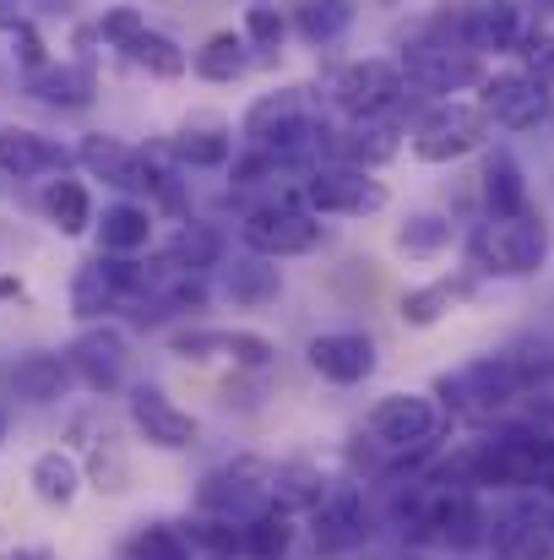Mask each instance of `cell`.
I'll list each match as a JSON object with an SVG mask.
<instances>
[{
  "label": "cell",
  "instance_id": "6da1fadb",
  "mask_svg": "<svg viewBox=\"0 0 554 560\" xmlns=\"http://www.w3.org/2000/svg\"><path fill=\"white\" fill-rule=\"evenodd\" d=\"M550 468H554V435H544V430H500V435H490V441L462 452L468 485H490V490L544 485Z\"/></svg>",
  "mask_w": 554,
  "mask_h": 560
},
{
  "label": "cell",
  "instance_id": "7a4b0ae2",
  "mask_svg": "<svg viewBox=\"0 0 554 560\" xmlns=\"http://www.w3.org/2000/svg\"><path fill=\"white\" fill-rule=\"evenodd\" d=\"M554 229L544 212H522V218H484L473 234V261L495 278H533L550 261Z\"/></svg>",
  "mask_w": 554,
  "mask_h": 560
},
{
  "label": "cell",
  "instance_id": "3957f363",
  "mask_svg": "<svg viewBox=\"0 0 554 560\" xmlns=\"http://www.w3.org/2000/svg\"><path fill=\"white\" fill-rule=\"evenodd\" d=\"M522 386H528V365L511 360V354H484V360H473V365H462L457 375L440 381L446 402H451L457 413H468V419L500 413L511 397H522Z\"/></svg>",
  "mask_w": 554,
  "mask_h": 560
},
{
  "label": "cell",
  "instance_id": "277c9868",
  "mask_svg": "<svg viewBox=\"0 0 554 560\" xmlns=\"http://www.w3.org/2000/svg\"><path fill=\"white\" fill-rule=\"evenodd\" d=\"M484 137H490L484 109L446 98V104H435V109L413 126V159H424V164H457V159H468L473 148H484Z\"/></svg>",
  "mask_w": 554,
  "mask_h": 560
},
{
  "label": "cell",
  "instance_id": "5b68a950",
  "mask_svg": "<svg viewBox=\"0 0 554 560\" xmlns=\"http://www.w3.org/2000/svg\"><path fill=\"white\" fill-rule=\"evenodd\" d=\"M201 506L223 523H250L256 512L272 506V463L261 457H239L228 468H212L201 479Z\"/></svg>",
  "mask_w": 554,
  "mask_h": 560
},
{
  "label": "cell",
  "instance_id": "8992f818",
  "mask_svg": "<svg viewBox=\"0 0 554 560\" xmlns=\"http://www.w3.org/2000/svg\"><path fill=\"white\" fill-rule=\"evenodd\" d=\"M76 159H82V170L93 180L126 190V196H158V190H169V175L158 170V159L148 148H126L120 137H104L98 131V137H87L76 148Z\"/></svg>",
  "mask_w": 554,
  "mask_h": 560
},
{
  "label": "cell",
  "instance_id": "52a82bcc",
  "mask_svg": "<svg viewBox=\"0 0 554 560\" xmlns=\"http://www.w3.org/2000/svg\"><path fill=\"white\" fill-rule=\"evenodd\" d=\"M397 71H402V82H413L419 93H462V88L484 82L479 55H468V49L451 44V38H419V44H408L402 60H397Z\"/></svg>",
  "mask_w": 554,
  "mask_h": 560
},
{
  "label": "cell",
  "instance_id": "ba28073f",
  "mask_svg": "<svg viewBox=\"0 0 554 560\" xmlns=\"http://www.w3.org/2000/svg\"><path fill=\"white\" fill-rule=\"evenodd\" d=\"M321 218L305 212V207H256L245 223H239V240L250 256L261 261H283V256H305L321 245Z\"/></svg>",
  "mask_w": 554,
  "mask_h": 560
},
{
  "label": "cell",
  "instance_id": "9c48e42d",
  "mask_svg": "<svg viewBox=\"0 0 554 560\" xmlns=\"http://www.w3.org/2000/svg\"><path fill=\"white\" fill-rule=\"evenodd\" d=\"M332 98H338L343 115H354V126L359 120H380L402 98V71H397V60H375V55L354 60V66H343L332 77Z\"/></svg>",
  "mask_w": 554,
  "mask_h": 560
},
{
  "label": "cell",
  "instance_id": "30bf717a",
  "mask_svg": "<svg viewBox=\"0 0 554 560\" xmlns=\"http://www.w3.org/2000/svg\"><path fill=\"white\" fill-rule=\"evenodd\" d=\"M369 435L391 452H424L440 435V408L419 392H391L369 408Z\"/></svg>",
  "mask_w": 554,
  "mask_h": 560
},
{
  "label": "cell",
  "instance_id": "8fae6325",
  "mask_svg": "<svg viewBox=\"0 0 554 560\" xmlns=\"http://www.w3.org/2000/svg\"><path fill=\"white\" fill-rule=\"evenodd\" d=\"M479 109L500 131H533V126L550 120V93L533 77H522V71H495V77H484Z\"/></svg>",
  "mask_w": 554,
  "mask_h": 560
},
{
  "label": "cell",
  "instance_id": "7c38bea8",
  "mask_svg": "<svg viewBox=\"0 0 554 560\" xmlns=\"http://www.w3.org/2000/svg\"><path fill=\"white\" fill-rule=\"evenodd\" d=\"M495 560H550L554 550V506L550 501H517L506 517L490 523Z\"/></svg>",
  "mask_w": 554,
  "mask_h": 560
},
{
  "label": "cell",
  "instance_id": "4fadbf2b",
  "mask_svg": "<svg viewBox=\"0 0 554 560\" xmlns=\"http://www.w3.org/2000/svg\"><path fill=\"white\" fill-rule=\"evenodd\" d=\"M310 534H316V550L321 556H343V550H359L369 534L365 517V495L354 485H332L321 495V506L310 512Z\"/></svg>",
  "mask_w": 554,
  "mask_h": 560
},
{
  "label": "cell",
  "instance_id": "5bb4252c",
  "mask_svg": "<svg viewBox=\"0 0 554 560\" xmlns=\"http://www.w3.org/2000/svg\"><path fill=\"white\" fill-rule=\"evenodd\" d=\"M305 201L316 212H343V218H369L386 207V186L375 175H359V170H316L305 180Z\"/></svg>",
  "mask_w": 554,
  "mask_h": 560
},
{
  "label": "cell",
  "instance_id": "9a60e30c",
  "mask_svg": "<svg viewBox=\"0 0 554 560\" xmlns=\"http://www.w3.org/2000/svg\"><path fill=\"white\" fill-rule=\"evenodd\" d=\"M66 365H71V375H82V386H93V392H115V386L126 381L131 349H126V338H120L115 327H87V332L71 343Z\"/></svg>",
  "mask_w": 554,
  "mask_h": 560
},
{
  "label": "cell",
  "instance_id": "2e32d148",
  "mask_svg": "<svg viewBox=\"0 0 554 560\" xmlns=\"http://www.w3.org/2000/svg\"><path fill=\"white\" fill-rule=\"evenodd\" d=\"M131 424L142 430V441L148 446H158V452H185V446H196V419L175 408L158 386H137L131 392Z\"/></svg>",
  "mask_w": 554,
  "mask_h": 560
},
{
  "label": "cell",
  "instance_id": "e0dca14e",
  "mask_svg": "<svg viewBox=\"0 0 554 560\" xmlns=\"http://www.w3.org/2000/svg\"><path fill=\"white\" fill-rule=\"evenodd\" d=\"M305 360H310V371L338 386H359L375 375V343L365 332H321V338H310Z\"/></svg>",
  "mask_w": 554,
  "mask_h": 560
},
{
  "label": "cell",
  "instance_id": "ac0fdd59",
  "mask_svg": "<svg viewBox=\"0 0 554 560\" xmlns=\"http://www.w3.org/2000/svg\"><path fill=\"white\" fill-rule=\"evenodd\" d=\"M522 38H528V16L517 11V5H473V11H462L457 16V44L468 49V55H479V49H522Z\"/></svg>",
  "mask_w": 554,
  "mask_h": 560
},
{
  "label": "cell",
  "instance_id": "d6986e66",
  "mask_svg": "<svg viewBox=\"0 0 554 560\" xmlns=\"http://www.w3.org/2000/svg\"><path fill=\"white\" fill-rule=\"evenodd\" d=\"M71 164V153L27 126H5L0 131V170L16 175V180H33V175H60Z\"/></svg>",
  "mask_w": 554,
  "mask_h": 560
},
{
  "label": "cell",
  "instance_id": "ffe728a7",
  "mask_svg": "<svg viewBox=\"0 0 554 560\" xmlns=\"http://www.w3.org/2000/svg\"><path fill=\"white\" fill-rule=\"evenodd\" d=\"M397 148H402V126L391 120V115H380V120H359L354 131H343L338 137V159H343V170H380V164H391L397 159Z\"/></svg>",
  "mask_w": 554,
  "mask_h": 560
},
{
  "label": "cell",
  "instance_id": "44dd1931",
  "mask_svg": "<svg viewBox=\"0 0 554 560\" xmlns=\"http://www.w3.org/2000/svg\"><path fill=\"white\" fill-rule=\"evenodd\" d=\"M158 267L175 272V278H201L207 267H223V234L212 223H180L175 240L164 245Z\"/></svg>",
  "mask_w": 554,
  "mask_h": 560
},
{
  "label": "cell",
  "instance_id": "7402d4cb",
  "mask_svg": "<svg viewBox=\"0 0 554 560\" xmlns=\"http://www.w3.org/2000/svg\"><path fill=\"white\" fill-rule=\"evenodd\" d=\"M27 93H33L38 104H49V109H87L93 93H98V82H93L87 66H71V60L55 66V60H49L44 71L27 77Z\"/></svg>",
  "mask_w": 554,
  "mask_h": 560
},
{
  "label": "cell",
  "instance_id": "603a6c76",
  "mask_svg": "<svg viewBox=\"0 0 554 560\" xmlns=\"http://www.w3.org/2000/svg\"><path fill=\"white\" fill-rule=\"evenodd\" d=\"M223 294L239 311H261V305H272L283 294V272L272 261H261V256H239V261L223 267Z\"/></svg>",
  "mask_w": 554,
  "mask_h": 560
},
{
  "label": "cell",
  "instance_id": "cb8c5ba5",
  "mask_svg": "<svg viewBox=\"0 0 554 560\" xmlns=\"http://www.w3.org/2000/svg\"><path fill=\"white\" fill-rule=\"evenodd\" d=\"M148 240H153V212L148 207H137V201H115V207H104V218H98V245H104V256H137V250H148Z\"/></svg>",
  "mask_w": 554,
  "mask_h": 560
},
{
  "label": "cell",
  "instance_id": "d4e9b609",
  "mask_svg": "<svg viewBox=\"0 0 554 560\" xmlns=\"http://www.w3.org/2000/svg\"><path fill=\"white\" fill-rule=\"evenodd\" d=\"M71 386V365L55 360V354H22L11 365V392L27 397V402H60Z\"/></svg>",
  "mask_w": 554,
  "mask_h": 560
},
{
  "label": "cell",
  "instance_id": "484cf974",
  "mask_svg": "<svg viewBox=\"0 0 554 560\" xmlns=\"http://www.w3.org/2000/svg\"><path fill=\"white\" fill-rule=\"evenodd\" d=\"M484 201H490V218H522V212H533L528 180H522V170H517L511 153H495L484 164Z\"/></svg>",
  "mask_w": 554,
  "mask_h": 560
},
{
  "label": "cell",
  "instance_id": "4316f807",
  "mask_svg": "<svg viewBox=\"0 0 554 560\" xmlns=\"http://www.w3.org/2000/svg\"><path fill=\"white\" fill-rule=\"evenodd\" d=\"M27 485H33V495H38L44 506H71L76 490H82V468H76L71 452H44V457H33Z\"/></svg>",
  "mask_w": 554,
  "mask_h": 560
},
{
  "label": "cell",
  "instance_id": "83f0119b",
  "mask_svg": "<svg viewBox=\"0 0 554 560\" xmlns=\"http://www.w3.org/2000/svg\"><path fill=\"white\" fill-rule=\"evenodd\" d=\"M115 305H120V283H115L109 261L98 256V261L76 267V278H71V316L98 322V316H104V311H115Z\"/></svg>",
  "mask_w": 554,
  "mask_h": 560
},
{
  "label": "cell",
  "instance_id": "f1b7e54d",
  "mask_svg": "<svg viewBox=\"0 0 554 560\" xmlns=\"http://www.w3.org/2000/svg\"><path fill=\"white\" fill-rule=\"evenodd\" d=\"M44 212H49V223L66 234V240H76V234H87L93 229V196H87V186L82 180H49V190H44Z\"/></svg>",
  "mask_w": 554,
  "mask_h": 560
},
{
  "label": "cell",
  "instance_id": "f546056e",
  "mask_svg": "<svg viewBox=\"0 0 554 560\" xmlns=\"http://www.w3.org/2000/svg\"><path fill=\"white\" fill-rule=\"evenodd\" d=\"M332 485L321 479V468L316 463H283V468H272V506H283V512H294V506H321V495H327Z\"/></svg>",
  "mask_w": 554,
  "mask_h": 560
},
{
  "label": "cell",
  "instance_id": "4dcf8cb0",
  "mask_svg": "<svg viewBox=\"0 0 554 560\" xmlns=\"http://www.w3.org/2000/svg\"><path fill=\"white\" fill-rule=\"evenodd\" d=\"M239 528H245V556L250 560H283L288 545H294V517L283 506H267V512H256Z\"/></svg>",
  "mask_w": 554,
  "mask_h": 560
},
{
  "label": "cell",
  "instance_id": "1f68e13d",
  "mask_svg": "<svg viewBox=\"0 0 554 560\" xmlns=\"http://www.w3.org/2000/svg\"><path fill=\"white\" fill-rule=\"evenodd\" d=\"M349 22H354V5H343V0H310V5H294V27H299V38L316 44V49L332 44V38H343Z\"/></svg>",
  "mask_w": 554,
  "mask_h": 560
},
{
  "label": "cell",
  "instance_id": "d6a6232c",
  "mask_svg": "<svg viewBox=\"0 0 554 560\" xmlns=\"http://www.w3.org/2000/svg\"><path fill=\"white\" fill-rule=\"evenodd\" d=\"M245 66H250V55H245L239 33H217V38H207L196 49V77L201 82H234V77H245Z\"/></svg>",
  "mask_w": 554,
  "mask_h": 560
},
{
  "label": "cell",
  "instance_id": "836d02e7",
  "mask_svg": "<svg viewBox=\"0 0 554 560\" xmlns=\"http://www.w3.org/2000/svg\"><path fill=\"white\" fill-rule=\"evenodd\" d=\"M294 115H305L299 109V88H283V93H261L250 109H245V142L250 148H261L283 120H294Z\"/></svg>",
  "mask_w": 554,
  "mask_h": 560
},
{
  "label": "cell",
  "instance_id": "e575fe53",
  "mask_svg": "<svg viewBox=\"0 0 554 560\" xmlns=\"http://www.w3.org/2000/svg\"><path fill=\"white\" fill-rule=\"evenodd\" d=\"M137 66H148L153 77H164V82H175V77H185V49L169 38V33H158V27H148V33H137V44L126 49Z\"/></svg>",
  "mask_w": 554,
  "mask_h": 560
},
{
  "label": "cell",
  "instance_id": "d590c367",
  "mask_svg": "<svg viewBox=\"0 0 554 560\" xmlns=\"http://www.w3.org/2000/svg\"><path fill=\"white\" fill-rule=\"evenodd\" d=\"M446 245H451V218H440V212H413L397 229V250H408V256H440Z\"/></svg>",
  "mask_w": 554,
  "mask_h": 560
},
{
  "label": "cell",
  "instance_id": "8d00e7d4",
  "mask_svg": "<svg viewBox=\"0 0 554 560\" xmlns=\"http://www.w3.org/2000/svg\"><path fill=\"white\" fill-rule=\"evenodd\" d=\"M175 153H180L190 170H217V164H228V153H234V142L212 126V131H190L185 126V137L175 142Z\"/></svg>",
  "mask_w": 554,
  "mask_h": 560
},
{
  "label": "cell",
  "instance_id": "74e56055",
  "mask_svg": "<svg viewBox=\"0 0 554 560\" xmlns=\"http://www.w3.org/2000/svg\"><path fill=\"white\" fill-rule=\"evenodd\" d=\"M451 300H457V289L451 283H429V289H413L408 300H402V322L408 327H435L446 311H451Z\"/></svg>",
  "mask_w": 554,
  "mask_h": 560
},
{
  "label": "cell",
  "instance_id": "f35d334b",
  "mask_svg": "<svg viewBox=\"0 0 554 560\" xmlns=\"http://www.w3.org/2000/svg\"><path fill=\"white\" fill-rule=\"evenodd\" d=\"M522 77H533L544 93L554 88V27H528V38H522Z\"/></svg>",
  "mask_w": 554,
  "mask_h": 560
},
{
  "label": "cell",
  "instance_id": "ab89813d",
  "mask_svg": "<svg viewBox=\"0 0 554 560\" xmlns=\"http://www.w3.org/2000/svg\"><path fill=\"white\" fill-rule=\"evenodd\" d=\"M190 539H196L201 550H212V560L245 550V528H239V523H223V517H201V523H190Z\"/></svg>",
  "mask_w": 554,
  "mask_h": 560
},
{
  "label": "cell",
  "instance_id": "60d3db41",
  "mask_svg": "<svg viewBox=\"0 0 554 560\" xmlns=\"http://www.w3.org/2000/svg\"><path fill=\"white\" fill-rule=\"evenodd\" d=\"M245 38H250L256 49H278V44L288 38V16H283L278 5H250V11H245Z\"/></svg>",
  "mask_w": 554,
  "mask_h": 560
},
{
  "label": "cell",
  "instance_id": "b9f144b4",
  "mask_svg": "<svg viewBox=\"0 0 554 560\" xmlns=\"http://www.w3.org/2000/svg\"><path fill=\"white\" fill-rule=\"evenodd\" d=\"M126 556L131 560H190V550H185V539L175 534V528H148V534L131 539Z\"/></svg>",
  "mask_w": 554,
  "mask_h": 560
},
{
  "label": "cell",
  "instance_id": "7bdbcfd3",
  "mask_svg": "<svg viewBox=\"0 0 554 560\" xmlns=\"http://www.w3.org/2000/svg\"><path fill=\"white\" fill-rule=\"evenodd\" d=\"M217 349H223L234 365H245V371L272 365V343H267V338H256V332H217Z\"/></svg>",
  "mask_w": 554,
  "mask_h": 560
},
{
  "label": "cell",
  "instance_id": "ee69618b",
  "mask_svg": "<svg viewBox=\"0 0 554 560\" xmlns=\"http://www.w3.org/2000/svg\"><path fill=\"white\" fill-rule=\"evenodd\" d=\"M93 479H98V490H126V457L115 452V441L109 435H98V446H93Z\"/></svg>",
  "mask_w": 554,
  "mask_h": 560
},
{
  "label": "cell",
  "instance_id": "f6af8a7d",
  "mask_svg": "<svg viewBox=\"0 0 554 560\" xmlns=\"http://www.w3.org/2000/svg\"><path fill=\"white\" fill-rule=\"evenodd\" d=\"M98 33H104L109 44L131 49V44H137V33H148V16H142V11H131V5H120V11H104Z\"/></svg>",
  "mask_w": 554,
  "mask_h": 560
},
{
  "label": "cell",
  "instance_id": "bcb514c9",
  "mask_svg": "<svg viewBox=\"0 0 554 560\" xmlns=\"http://www.w3.org/2000/svg\"><path fill=\"white\" fill-rule=\"evenodd\" d=\"M11 44H16V60H22V66H27V77H33V71H44V66H49V55H44V38H38V33H33V22H22V27H16V33H11Z\"/></svg>",
  "mask_w": 554,
  "mask_h": 560
},
{
  "label": "cell",
  "instance_id": "7dc6e473",
  "mask_svg": "<svg viewBox=\"0 0 554 560\" xmlns=\"http://www.w3.org/2000/svg\"><path fill=\"white\" fill-rule=\"evenodd\" d=\"M22 22H27V16H22V11H16V5H5V0H0V27H11V33H16V27H22Z\"/></svg>",
  "mask_w": 554,
  "mask_h": 560
},
{
  "label": "cell",
  "instance_id": "c3c4849f",
  "mask_svg": "<svg viewBox=\"0 0 554 560\" xmlns=\"http://www.w3.org/2000/svg\"><path fill=\"white\" fill-rule=\"evenodd\" d=\"M11 560H55V550H44V545H33V550H16Z\"/></svg>",
  "mask_w": 554,
  "mask_h": 560
},
{
  "label": "cell",
  "instance_id": "681fc988",
  "mask_svg": "<svg viewBox=\"0 0 554 560\" xmlns=\"http://www.w3.org/2000/svg\"><path fill=\"white\" fill-rule=\"evenodd\" d=\"M11 294H22V283L16 278H0V300H11Z\"/></svg>",
  "mask_w": 554,
  "mask_h": 560
},
{
  "label": "cell",
  "instance_id": "f907efd6",
  "mask_svg": "<svg viewBox=\"0 0 554 560\" xmlns=\"http://www.w3.org/2000/svg\"><path fill=\"white\" fill-rule=\"evenodd\" d=\"M544 495H550V506H554V468L544 474Z\"/></svg>",
  "mask_w": 554,
  "mask_h": 560
},
{
  "label": "cell",
  "instance_id": "816d5d0a",
  "mask_svg": "<svg viewBox=\"0 0 554 560\" xmlns=\"http://www.w3.org/2000/svg\"><path fill=\"white\" fill-rule=\"evenodd\" d=\"M0 441H5V419H0Z\"/></svg>",
  "mask_w": 554,
  "mask_h": 560
}]
</instances>
